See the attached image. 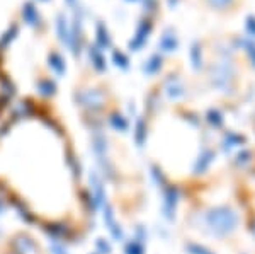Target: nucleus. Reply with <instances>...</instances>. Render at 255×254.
Masks as SVG:
<instances>
[{
  "label": "nucleus",
  "instance_id": "f257e3e1",
  "mask_svg": "<svg viewBox=\"0 0 255 254\" xmlns=\"http://www.w3.org/2000/svg\"><path fill=\"white\" fill-rule=\"evenodd\" d=\"M0 198L46 234L75 237L87 229L79 160L55 121L19 118L0 131Z\"/></svg>",
  "mask_w": 255,
  "mask_h": 254
}]
</instances>
